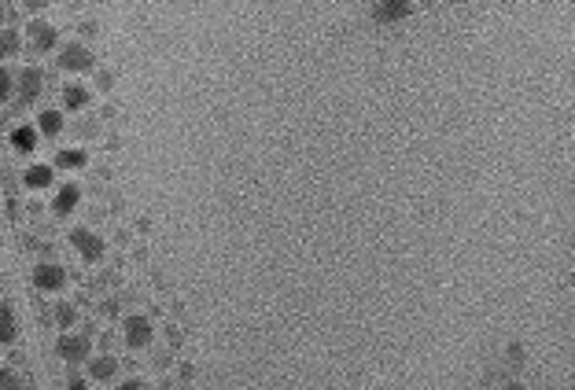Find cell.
Segmentation results:
<instances>
[{
    "mask_svg": "<svg viewBox=\"0 0 575 390\" xmlns=\"http://www.w3.org/2000/svg\"><path fill=\"white\" fill-rule=\"evenodd\" d=\"M63 284H67V273H63L59 265L41 262V265L33 269V288H37V291H59Z\"/></svg>",
    "mask_w": 575,
    "mask_h": 390,
    "instance_id": "obj_4",
    "label": "cell"
},
{
    "mask_svg": "<svg viewBox=\"0 0 575 390\" xmlns=\"http://www.w3.org/2000/svg\"><path fill=\"white\" fill-rule=\"evenodd\" d=\"M118 390H147L140 379H125V383H118Z\"/></svg>",
    "mask_w": 575,
    "mask_h": 390,
    "instance_id": "obj_21",
    "label": "cell"
},
{
    "mask_svg": "<svg viewBox=\"0 0 575 390\" xmlns=\"http://www.w3.org/2000/svg\"><path fill=\"white\" fill-rule=\"evenodd\" d=\"M122 332H125V346H130V350H144V346L152 342V320L147 317H125Z\"/></svg>",
    "mask_w": 575,
    "mask_h": 390,
    "instance_id": "obj_2",
    "label": "cell"
},
{
    "mask_svg": "<svg viewBox=\"0 0 575 390\" xmlns=\"http://www.w3.org/2000/svg\"><path fill=\"white\" fill-rule=\"evenodd\" d=\"M59 67L63 70H89L93 67V52L81 48V45H71V48L59 52Z\"/></svg>",
    "mask_w": 575,
    "mask_h": 390,
    "instance_id": "obj_6",
    "label": "cell"
},
{
    "mask_svg": "<svg viewBox=\"0 0 575 390\" xmlns=\"http://www.w3.org/2000/svg\"><path fill=\"white\" fill-rule=\"evenodd\" d=\"M71 243L78 247V254L85 258V262H100V258H103V240L96 232H89V228H74Z\"/></svg>",
    "mask_w": 575,
    "mask_h": 390,
    "instance_id": "obj_3",
    "label": "cell"
},
{
    "mask_svg": "<svg viewBox=\"0 0 575 390\" xmlns=\"http://www.w3.org/2000/svg\"><path fill=\"white\" fill-rule=\"evenodd\" d=\"M41 85H45L41 70H37V67H26V70H23V78H19V93H23L26 100H33V96H41Z\"/></svg>",
    "mask_w": 575,
    "mask_h": 390,
    "instance_id": "obj_9",
    "label": "cell"
},
{
    "mask_svg": "<svg viewBox=\"0 0 575 390\" xmlns=\"http://www.w3.org/2000/svg\"><path fill=\"white\" fill-rule=\"evenodd\" d=\"M89 335H74V332H67V335H59V342H56V354L63 357V361H85L89 357Z\"/></svg>",
    "mask_w": 575,
    "mask_h": 390,
    "instance_id": "obj_1",
    "label": "cell"
},
{
    "mask_svg": "<svg viewBox=\"0 0 575 390\" xmlns=\"http://www.w3.org/2000/svg\"><path fill=\"white\" fill-rule=\"evenodd\" d=\"M30 37H33V48H41V52H48L56 45V30L48 23H30Z\"/></svg>",
    "mask_w": 575,
    "mask_h": 390,
    "instance_id": "obj_10",
    "label": "cell"
},
{
    "mask_svg": "<svg viewBox=\"0 0 575 390\" xmlns=\"http://www.w3.org/2000/svg\"><path fill=\"white\" fill-rule=\"evenodd\" d=\"M376 23H398V19H410L413 15V4L410 0H383V4H376Z\"/></svg>",
    "mask_w": 575,
    "mask_h": 390,
    "instance_id": "obj_5",
    "label": "cell"
},
{
    "mask_svg": "<svg viewBox=\"0 0 575 390\" xmlns=\"http://www.w3.org/2000/svg\"><path fill=\"white\" fill-rule=\"evenodd\" d=\"M118 372V361L115 357H96V361H89V376L93 379H111Z\"/></svg>",
    "mask_w": 575,
    "mask_h": 390,
    "instance_id": "obj_11",
    "label": "cell"
},
{
    "mask_svg": "<svg viewBox=\"0 0 575 390\" xmlns=\"http://www.w3.org/2000/svg\"><path fill=\"white\" fill-rule=\"evenodd\" d=\"M0 11H4V8H0Z\"/></svg>",
    "mask_w": 575,
    "mask_h": 390,
    "instance_id": "obj_24",
    "label": "cell"
},
{
    "mask_svg": "<svg viewBox=\"0 0 575 390\" xmlns=\"http://www.w3.org/2000/svg\"><path fill=\"white\" fill-rule=\"evenodd\" d=\"M37 125H41V133H48V137H56L59 129H63V115L59 111H41V118H37Z\"/></svg>",
    "mask_w": 575,
    "mask_h": 390,
    "instance_id": "obj_15",
    "label": "cell"
},
{
    "mask_svg": "<svg viewBox=\"0 0 575 390\" xmlns=\"http://www.w3.org/2000/svg\"><path fill=\"white\" fill-rule=\"evenodd\" d=\"M11 144H15L19 151H33V147H37V133H33L30 125H19L15 133H11Z\"/></svg>",
    "mask_w": 575,
    "mask_h": 390,
    "instance_id": "obj_14",
    "label": "cell"
},
{
    "mask_svg": "<svg viewBox=\"0 0 575 390\" xmlns=\"http://www.w3.org/2000/svg\"><path fill=\"white\" fill-rule=\"evenodd\" d=\"M15 339H19L15 313H11V306H4V302H0V346H11Z\"/></svg>",
    "mask_w": 575,
    "mask_h": 390,
    "instance_id": "obj_8",
    "label": "cell"
},
{
    "mask_svg": "<svg viewBox=\"0 0 575 390\" xmlns=\"http://www.w3.org/2000/svg\"><path fill=\"white\" fill-rule=\"evenodd\" d=\"M505 390H524V386H520V383H509V386H505Z\"/></svg>",
    "mask_w": 575,
    "mask_h": 390,
    "instance_id": "obj_23",
    "label": "cell"
},
{
    "mask_svg": "<svg viewBox=\"0 0 575 390\" xmlns=\"http://www.w3.org/2000/svg\"><path fill=\"white\" fill-rule=\"evenodd\" d=\"M78 203H81V188H78V184H63V188L56 191V199H52V210L63 218V214H74Z\"/></svg>",
    "mask_w": 575,
    "mask_h": 390,
    "instance_id": "obj_7",
    "label": "cell"
},
{
    "mask_svg": "<svg viewBox=\"0 0 575 390\" xmlns=\"http://www.w3.org/2000/svg\"><path fill=\"white\" fill-rule=\"evenodd\" d=\"M63 103H67L71 111H78V107L89 103V89H81V85H67V89H63Z\"/></svg>",
    "mask_w": 575,
    "mask_h": 390,
    "instance_id": "obj_13",
    "label": "cell"
},
{
    "mask_svg": "<svg viewBox=\"0 0 575 390\" xmlns=\"http://www.w3.org/2000/svg\"><path fill=\"white\" fill-rule=\"evenodd\" d=\"M0 390H23V383H19L8 368H0Z\"/></svg>",
    "mask_w": 575,
    "mask_h": 390,
    "instance_id": "obj_19",
    "label": "cell"
},
{
    "mask_svg": "<svg viewBox=\"0 0 575 390\" xmlns=\"http://www.w3.org/2000/svg\"><path fill=\"white\" fill-rule=\"evenodd\" d=\"M89 159H85V151H78V147H71V151H59V166H67V169H78V166H85Z\"/></svg>",
    "mask_w": 575,
    "mask_h": 390,
    "instance_id": "obj_16",
    "label": "cell"
},
{
    "mask_svg": "<svg viewBox=\"0 0 575 390\" xmlns=\"http://www.w3.org/2000/svg\"><path fill=\"white\" fill-rule=\"evenodd\" d=\"M15 52H19V37L11 30H0V59H8Z\"/></svg>",
    "mask_w": 575,
    "mask_h": 390,
    "instance_id": "obj_17",
    "label": "cell"
},
{
    "mask_svg": "<svg viewBox=\"0 0 575 390\" xmlns=\"http://www.w3.org/2000/svg\"><path fill=\"white\" fill-rule=\"evenodd\" d=\"M74 306H67V302H63V306L56 310V324H59V328H71V324H74Z\"/></svg>",
    "mask_w": 575,
    "mask_h": 390,
    "instance_id": "obj_18",
    "label": "cell"
},
{
    "mask_svg": "<svg viewBox=\"0 0 575 390\" xmlns=\"http://www.w3.org/2000/svg\"><path fill=\"white\" fill-rule=\"evenodd\" d=\"M11 96V74L4 70V67H0V103H4Z\"/></svg>",
    "mask_w": 575,
    "mask_h": 390,
    "instance_id": "obj_20",
    "label": "cell"
},
{
    "mask_svg": "<svg viewBox=\"0 0 575 390\" xmlns=\"http://www.w3.org/2000/svg\"><path fill=\"white\" fill-rule=\"evenodd\" d=\"M71 390H89V383H85L81 376H74V379H71Z\"/></svg>",
    "mask_w": 575,
    "mask_h": 390,
    "instance_id": "obj_22",
    "label": "cell"
},
{
    "mask_svg": "<svg viewBox=\"0 0 575 390\" xmlns=\"http://www.w3.org/2000/svg\"><path fill=\"white\" fill-rule=\"evenodd\" d=\"M23 181H26L33 191H37V188H48V184H52V166H30Z\"/></svg>",
    "mask_w": 575,
    "mask_h": 390,
    "instance_id": "obj_12",
    "label": "cell"
}]
</instances>
